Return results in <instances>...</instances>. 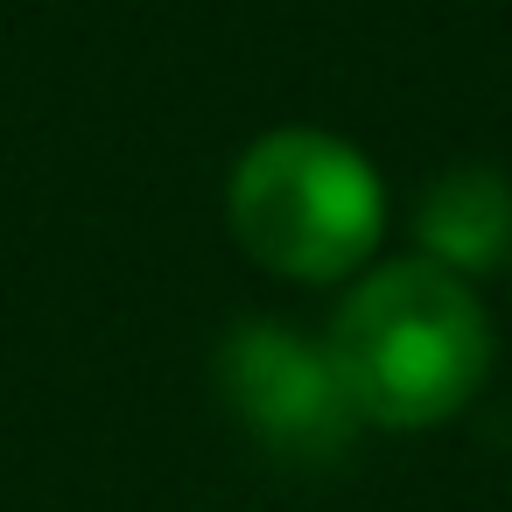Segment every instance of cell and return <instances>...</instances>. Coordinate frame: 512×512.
I'll return each mask as SVG.
<instances>
[{
	"instance_id": "6da1fadb",
	"label": "cell",
	"mask_w": 512,
	"mask_h": 512,
	"mask_svg": "<svg viewBox=\"0 0 512 512\" xmlns=\"http://www.w3.org/2000/svg\"><path fill=\"white\" fill-rule=\"evenodd\" d=\"M323 344L358 421L393 435L456 421L484 393L498 358L491 309L477 302V288L421 253L372 260L365 274H351Z\"/></svg>"
},
{
	"instance_id": "7a4b0ae2",
	"label": "cell",
	"mask_w": 512,
	"mask_h": 512,
	"mask_svg": "<svg viewBox=\"0 0 512 512\" xmlns=\"http://www.w3.org/2000/svg\"><path fill=\"white\" fill-rule=\"evenodd\" d=\"M225 225L274 281H351L386 239V183L358 141L323 127H274L232 162Z\"/></svg>"
},
{
	"instance_id": "3957f363",
	"label": "cell",
	"mask_w": 512,
	"mask_h": 512,
	"mask_svg": "<svg viewBox=\"0 0 512 512\" xmlns=\"http://www.w3.org/2000/svg\"><path fill=\"white\" fill-rule=\"evenodd\" d=\"M218 393L239 414V428L281 456V463H337L351 456V442L365 435L330 344L302 337L281 316H246L218 337Z\"/></svg>"
},
{
	"instance_id": "277c9868",
	"label": "cell",
	"mask_w": 512,
	"mask_h": 512,
	"mask_svg": "<svg viewBox=\"0 0 512 512\" xmlns=\"http://www.w3.org/2000/svg\"><path fill=\"white\" fill-rule=\"evenodd\" d=\"M414 246L463 281L498 274L512 260V183L498 169H442L414 204Z\"/></svg>"
}]
</instances>
